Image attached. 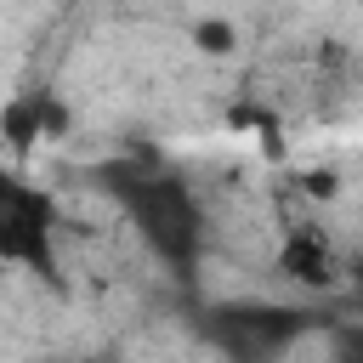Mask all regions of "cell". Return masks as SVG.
I'll list each match as a JSON object with an SVG mask.
<instances>
[{"label": "cell", "instance_id": "8992f818", "mask_svg": "<svg viewBox=\"0 0 363 363\" xmlns=\"http://www.w3.org/2000/svg\"><path fill=\"white\" fill-rule=\"evenodd\" d=\"M335 363H363V329H340L335 335Z\"/></svg>", "mask_w": 363, "mask_h": 363}, {"label": "cell", "instance_id": "7a4b0ae2", "mask_svg": "<svg viewBox=\"0 0 363 363\" xmlns=\"http://www.w3.org/2000/svg\"><path fill=\"white\" fill-rule=\"evenodd\" d=\"M0 255L51 272V199L0 176Z\"/></svg>", "mask_w": 363, "mask_h": 363}, {"label": "cell", "instance_id": "5b68a950", "mask_svg": "<svg viewBox=\"0 0 363 363\" xmlns=\"http://www.w3.org/2000/svg\"><path fill=\"white\" fill-rule=\"evenodd\" d=\"M199 51H233V23H199Z\"/></svg>", "mask_w": 363, "mask_h": 363}, {"label": "cell", "instance_id": "277c9868", "mask_svg": "<svg viewBox=\"0 0 363 363\" xmlns=\"http://www.w3.org/2000/svg\"><path fill=\"white\" fill-rule=\"evenodd\" d=\"M278 267H284L289 278H301V284H329V278H335V261H329V244H323L318 233H289V244H284V255H278Z\"/></svg>", "mask_w": 363, "mask_h": 363}, {"label": "cell", "instance_id": "3957f363", "mask_svg": "<svg viewBox=\"0 0 363 363\" xmlns=\"http://www.w3.org/2000/svg\"><path fill=\"white\" fill-rule=\"evenodd\" d=\"M301 329V312H227L221 323V340L238 352V357H267L284 346V335Z\"/></svg>", "mask_w": 363, "mask_h": 363}, {"label": "cell", "instance_id": "6da1fadb", "mask_svg": "<svg viewBox=\"0 0 363 363\" xmlns=\"http://www.w3.org/2000/svg\"><path fill=\"white\" fill-rule=\"evenodd\" d=\"M119 193H125L142 238L164 261H176V267L193 261V250H199V204H193V193L182 182H170V176H130V182H119Z\"/></svg>", "mask_w": 363, "mask_h": 363}]
</instances>
